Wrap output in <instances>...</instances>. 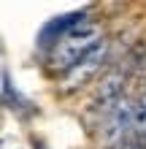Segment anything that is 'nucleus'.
Here are the masks:
<instances>
[{
    "label": "nucleus",
    "instance_id": "1",
    "mask_svg": "<svg viewBox=\"0 0 146 149\" xmlns=\"http://www.w3.org/2000/svg\"><path fill=\"white\" fill-rule=\"evenodd\" d=\"M100 43H103L100 24L84 19L79 27H73L62 41H57V46L51 49V54H49V68L51 71H60V73L73 71V68L79 65L84 57H89Z\"/></svg>",
    "mask_w": 146,
    "mask_h": 149
},
{
    "label": "nucleus",
    "instance_id": "2",
    "mask_svg": "<svg viewBox=\"0 0 146 149\" xmlns=\"http://www.w3.org/2000/svg\"><path fill=\"white\" fill-rule=\"evenodd\" d=\"M133 122H135V103L125 98L100 119V144L106 149H119L133 136Z\"/></svg>",
    "mask_w": 146,
    "mask_h": 149
},
{
    "label": "nucleus",
    "instance_id": "3",
    "mask_svg": "<svg viewBox=\"0 0 146 149\" xmlns=\"http://www.w3.org/2000/svg\"><path fill=\"white\" fill-rule=\"evenodd\" d=\"M125 84H127V76L122 71H108L95 84V92H92V100H89L92 109H95L100 117H106L116 103L125 100Z\"/></svg>",
    "mask_w": 146,
    "mask_h": 149
},
{
    "label": "nucleus",
    "instance_id": "4",
    "mask_svg": "<svg viewBox=\"0 0 146 149\" xmlns=\"http://www.w3.org/2000/svg\"><path fill=\"white\" fill-rule=\"evenodd\" d=\"M103 60H106V41H103L89 57H84L73 71H68V73L62 76V90H65V92H73V90H79V87L89 84L92 79H95V73L100 71Z\"/></svg>",
    "mask_w": 146,
    "mask_h": 149
},
{
    "label": "nucleus",
    "instance_id": "5",
    "mask_svg": "<svg viewBox=\"0 0 146 149\" xmlns=\"http://www.w3.org/2000/svg\"><path fill=\"white\" fill-rule=\"evenodd\" d=\"M133 136L146 138V84L141 87L138 100H135V122H133Z\"/></svg>",
    "mask_w": 146,
    "mask_h": 149
},
{
    "label": "nucleus",
    "instance_id": "6",
    "mask_svg": "<svg viewBox=\"0 0 146 149\" xmlns=\"http://www.w3.org/2000/svg\"><path fill=\"white\" fill-rule=\"evenodd\" d=\"M119 149H146V138L143 136H130Z\"/></svg>",
    "mask_w": 146,
    "mask_h": 149
}]
</instances>
